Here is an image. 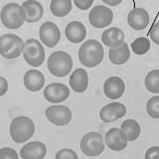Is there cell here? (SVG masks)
<instances>
[{
    "label": "cell",
    "mask_w": 159,
    "mask_h": 159,
    "mask_svg": "<svg viewBox=\"0 0 159 159\" xmlns=\"http://www.w3.org/2000/svg\"><path fill=\"white\" fill-rule=\"evenodd\" d=\"M104 59V48L97 40L90 39L84 42L79 50V60L82 66L94 68Z\"/></svg>",
    "instance_id": "1"
},
{
    "label": "cell",
    "mask_w": 159,
    "mask_h": 159,
    "mask_svg": "<svg viewBox=\"0 0 159 159\" xmlns=\"http://www.w3.org/2000/svg\"><path fill=\"white\" fill-rule=\"evenodd\" d=\"M0 20L6 28L17 30L26 21L25 9L18 3H8L3 7L0 12Z\"/></svg>",
    "instance_id": "2"
},
{
    "label": "cell",
    "mask_w": 159,
    "mask_h": 159,
    "mask_svg": "<svg viewBox=\"0 0 159 159\" xmlns=\"http://www.w3.org/2000/svg\"><path fill=\"white\" fill-rule=\"evenodd\" d=\"M72 67L73 60L70 55L64 51H55L47 59V68L49 72L57 78H63L69 75Z\"/></svg>",
    "instance_id": "3"
},
{
    "label": "cell",
    "mask_w": 159,
    "mask_h": 159,
    "mask_svg": "<svg viewBox=\"0 0 159 159\" xmlns=\"http://www.w3.org/2000/svg\"><path fill=\"white\" fill-rule=\"evenodd\" d=\"M35 132V126L32 119L25 116L17 117L12 120L9 133L12 141L16 143H22L29 141Z\"/></svg>",
    "instance_id": "4"
},
{
    "label": "cell",
    "mask_w": 159,
    "mask_h": 159,
    "mask_svg": "<svg viewBox=\"0 0 159 159\" xmlns=\"http://www.w3.org/2000/svg\"><path fill=\"white\" fill-rule=\"evenodd\" d=\"M22 55L26 63L34 68L43 65L45 58L43 46L36 39H29L23 43Z\"/></svg>",
    "instance_id": "5"
},
{
    "label": "cell",
    "mask_w": 159,
    "mask_h": 159,
    "mask_svg": "<svg viewBox=\"0 0 159 159\" xmlns=\"http://www.w3.org/2000/svg\"><path fill=\"white\" fill-rule=\"evenodd\" d=\"M23 43L22 39L16 34H3L0 37V55L7 59H15L22 53Z\"/></svg>",
    "instance_id": "6"
},
{
    "label": "cell",
    "mask_w": 159,
    "mask_h": 159,
    "mask_svg": "<svg viewBox=\"0 0 159 159\" xmlns=\"http://www.w3.org/2000/svg\"><path fill=\"white\" fill-rule=\"evenodd\" d=\"M80 147L81 152L90 157H94L100 156L105 150L104 138L101 133L96 131H92L85 134L80 143Z\"/></svg>",
    "instance_id": "7"
},
{
    "label": "cell",
    "mask_w": 159,
    "mask_h": 159,
    "mask_svg": "<svg viewBox=\"0 0 159 159\" xmlns=\"http://www.w3.org/2000/svg\"><path fill=\"white\" fill-rule=\"evenodd\" d=\"M112 10L102 5L95 6L89 13V21L91 25L97 29H104L109 26L113 21Z\"/></svg>",
    "instance_id": "8"
},
{
    "label": "cell",
    "mask_w": 159,
    "mask_h": 159,
    "mask_svg": "<svg viewBox=\"0 0 159 159\" xmlns=\"http://www.w3.org/2000/svg\"><path fill=\"white\" fill-rule=\"evenodd\" d=\"M45 117L54 125L66 126L71 121L72 112L66 106L54 105L46 108Z\"/></svg>",
    "instance_id": "9"
},
{
    "label": "cell",
    "mask_w": 159,
    "mask_h": 159,
    "mask_svg": "<svg viewBox=\"0 0 159 159\" xmlns=\"http://www.w3.org/2000/svg\"><path fill=\"white\" fill-rule=\"evenodd\" d=\"M43 96L51 104H60L69 98L70 89L63 83L53 82L44 88Z\"/></svg>",
    "instance_id": "10"
},
{
    "label": "cell",
    "mask_w": 159,
    "mask_h": 159,
    "mask_svg": "<svg viewBox=\"0 0 159 159\" xmlns=\"http://www.w3.org/2000/svg\"><path fill=\"white\" fill-rule=\"evenodd\" d=\"M39 37L43 44L49 48H53L61 39V33L54 22L45 21L40 27Z\"/></svg>",
    "instance_id": "11"
},
{
    "label": "cell",
    "mask_w": 159,
    "mask_h": 159,
    "mask_svg": "<svg viewBox=\"0 0 159 159\" xmlns=\"http://www.w3.org/2000/svg\"><path fill=\"white\" fill-rule=\"evenodd\" d=\"M105 142L109 149H111L112 151L119 152L127 147L128 138L126 136V133L121 129L112 128L107 132Z\"/></svg>",
    "instance_id": "12"
},
{
    "label": "cell",
    "mask_w": 159,
    "mask_h": 159,
    "mask_svg": "<svg viewBox=\"0 0 159 159\" xmlns=\"http://www.w3.org/2000/svg\"><path fill=\"white\" fill-rule=\"evenodd\" d=\"M150 22V17L146 9L143 7H135L129 11L128 15V23L129 27L135 31L144 30Z\"/></svg>",
    "instance_id": "13"
},
{
    "label": "cell",
    "mask_w": 159,
    "mask_h": 159,
    "mask_svg": "<svg viewBox=\"0 0 159 159\" xmlns=\"http://www.w3.org/2000/svg\"><path fill=\"white\" fill-rule=\"evenodd\" d=\"M126 107L123 104L113 102L103 107L100 110L99 116L102 121L109 123L123 118L126 115Z\"/></svg>",
    "instance_id": "14"
},
{
    "label": "cell",
    "mask_w": 159,
    "mask_h": 159,
    "mask_svg": "<svg viewBox=\"0 0 159 159\" xmlns=\"http://www.w3.org/2000/svg\"><path fill=\"white\" fill-rule=\"evenodd\" d=\"M105 95L112 100L120 98L125 93V83L123 80L118 76H112L106 80L104 83Z\"/></svg>",
    "instance_id": "15"
},
{
    "label": "cell",
    "mask_w": 159,
    "mask_h": 159,
    "mask_svg": "<svg viewBox=\"0 0 159 159\" xmlns=\"http://www.w3.org/2000/svg\"><path fill=\"white\" fill-rule=\"evenodd\" d=\"M20 154L23 159H43L46 156V146L42 142H30L20 149Z\"/></svg>",
    "instance_id": "16"
},
{
    "label": "cell",
    "mask_w": 159,
    "mask_h": 159,
    "mask_svg": "<svg viewBox=\"0 0 159 159\" xmlns=\"http://www.w3.org/2000/svg\"><path fill=\"white\" fill-rule=\"evenodd\" d=\"M65 36L72 43H80L87 36V30L82 22L74 20L65 28Z\"/></svg>",
    "instance_id": "17"
},
{
    "label": "cell",
    "mask_w": 159,
    "mask_h": 159,
    "mask_svg": "<svg viewBox=\"0 0 159 159\" xmlns=\"http://www.w3.org/2000/svg\"><path fill=\"white\" fill-rule=\"evenodd\" d=\"M101 39L105 45L110 48H115L124 43L125 34L121 29L118 27H111L103 32Z\"/></svg>",
    "instance_id": "18"
},
{
    "label": "cell",
    "mask_w": 159,
    "mask_h": 159,
    "mask_svg": "<svg viewBox=\"0 0 159 159\" xmlns=\"http://www.w3.org/2000/svg\"><path fill=\"white\" fill-rule=\"evenodd\" d=\"M23 83L29 91L39 92L44 86V76L37 70H30L24 74Z\"/></svg>",
    "instance_id": "19"
},
{
    "label": "cell",
    "mask_w": 159,
    "mask_h": 159,
    "mask_svg": "<svg viewBox=\"0 0 159 159\" xmlns=\"http://www.w3.org/2000/svg\"><path fill=\"white\" fill-rule=\"evenodd\" d=\"M89 84L88 73L84 69L75 70L70 77V86L75 93H84Z\"/></svg>",
    "instance_id": "20"
},
{
    "label": "cell",
    "mask_w": 159,
    "mask_h": 159,
    "mask_svg": "<svg viewBox=\"0 0 159 159\" xmlns=\"http://www.w3.org/2000/svg\"><path fill=\"white\" fill-rule=\"evenodd\" d=\"M22 7L26 12V21L34 23L39 21L43 15V7L36 0H26L22 3Z\"/></svg>",
    "instance_id": "21"
},
{
    "label": "cell",
    "mask_w": 159,
    "mask_h": 159,
    "mask_svg": "<svg viewBox=\"0 0 159 159\" xmlns=\"http://www.w3.org/2000/svg\"><path fill=\"white\" fill-rule=\"evenodd\" d=\"M130 57V52L127 43H123L121 45L115 48H110L108 51V58L114 65H123L129 61Z\"/></svg>",
    "instance_id": "22"
},
{
    "label": "cell",
    "mask_w": 159,
    "mask_h": 159,
    "mask_svg": "<svg viewBox=\"0 0 159 159\" xmlns=\"http://www.w3.org/2000/svg\"><path fill=\"white\" fill-rule=\"evenodd\" d=\"M71 9V0H51L50 2V11L54 16L57 18L66 17L70 14Z\"/></svg>",
    "instance_id": "23"
},
{
    "label": "cell",
    "mask_w": 159,
    "mask_h": 159,
    "mask_svg": "<svg viewBox=\"0 0 159 159\" xmlns=\"http://www.w3.org/2000/svg\"><path fill=\"white\" fill-rule=\"evenodd\" d=\"M120 129L126 133L128 142H133L141 134V127L134 119H126L122 122Z\"/></svg>",
    "instance_id": "24"
},
{
    "label": "cell",
    "mask_w": 159,
    "mask_h": 159,
    "mask_svg": "<svg viewBox=\"0 0 159 159\" xmlns=\"http://www.w3.org/2000/svg\"><path fill=\"white\" fill-rule=\"evenodd\" d=\"M144 85L153 93H159V70H151L145 77Z\"/></svg>",
    "instance_id": "25"
},
{
    "label": "cell",
    "mask_w": 159,
    "mask_h": 159,
    "mask_svg": "<svg viewBox=\"0 0 159 159\" xmlns=\"http://www.w3.org/2000/svg\"><path fill=\"white\" fill-rule=\"evenodd\" d=\"M151 47L150 40L146 37H139L131 43V50L135 55H145Z\"/></svg>",
    "instance_id": "26"
},
{
    "label": "cell",
    "mask_w": 159,
    "mask_h": 159,
    "mask_svg": "<svg viewBox=\"0 0 159 159\" xmlns=\"http://www.w3.org/2000/svg\"><path fill=\"white\" fill-rule=\"evenodd\" d=\"M147 114L153 119H159V95L151 97L146 104Z\"/></svg>",
    "instance_id": "27"
},
{
    "label": "cell",
    "mask_w": 159,
    "mask_h": 159,
    "mask_svg": "<svg viewBox=\"0 0 159 159\" xmlns=\"http://www.w3.org/2000/svg\"><path fill=\"white\" fill-rule=\"evenodd\" d=\"M55 157L56 159H78V156L72 149L66 148L57 152Z\"/></svg>",
    "instance_id": "28"
},
{
    "label": "cell",
    "mask_w": 159,
    "mask_h": 159,
    "mask_svg": "<svg viewBox=\"0 0 159 159\" xmlns=\"http://www.w3.org/2000/svg\"><path fill=\"white\" fill-rule=\"evenodd\" d=\"M0 159H19V156L14 149L4 147L0 149Z\"/></svg>",
    "instance_id": "29"
},
{
    "label": "cell",
    "mask_w": 159,
    "mask_h": 159,
    "mask_svg": "<svg viewBox=\"0 0 159 159\" xmlns=\"http://www.w3.org/2000/svg\"><path fill=\"white\" fill-rule=\"evenodd\" d=\"M149 36L156 44L159 45V21L153 24L149 32Z\"/></svg>",
    "instance_id": "30"
},
{
    "label": "cell",
    "mask_w": 159,
    "mask_h": 159,
    "mask_svg": "<svg viewBox=\"0 0 159 159\" xmlns=\"http://www.w3.org/2000/svg\"><path fill=\"white\" fill-rule=\"evenodd\" d=\"M93 1L94 0H73L75 6L79 8L80 10L89 9L93 6Z\"/></svg>",
    "instance_id": "31"
},
{
    "label": "cell",
    "mask_w": 159,
    "mask_h": 159,
    "mask_svg": "<svg viewBox=\"0 0 159 159\" xmlns=\"http://www.w3.org/2000/svg\"><path fill=\"white\" fill-rule=\"evenodd\" d=\"M145 159H159V146L150 147L145 154Z\"/></svg>",
    "instance_id": "32"
},
{
    "label": "cell",
    "mask_w": 159,
    "mask_h": 159,
    "mask_svg": "<svg viewBox=\"0 0 159 159\" xmlns=\"http://www.w3.org/2000/svg\"><path fill=\"white\" fill-rule=\"evenodd\" d=\"M8 89V82L4 77L0 76V97L6 94Z\"/></svg>",
    "instance_id": "33"
},
{
    "label": "cell",
    "mask_w": 159,
    "mask_h": 159,
    "mask_svg": "<svg viewBox=\"0 0 159 159\" xmlns=\"http://www.w3.org/2000/svg\"><path fill=\"white\" fill-rule=\"evenodd\" d=\"M105 4L110 6V7H117L123 1V0H102Z\"/></svg>",
    "instance_id": "34"
}]
</instances>
